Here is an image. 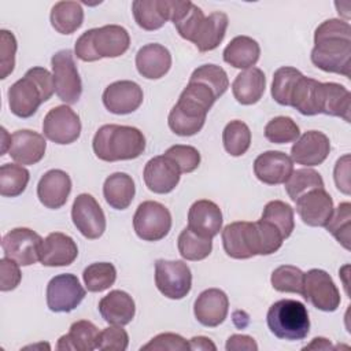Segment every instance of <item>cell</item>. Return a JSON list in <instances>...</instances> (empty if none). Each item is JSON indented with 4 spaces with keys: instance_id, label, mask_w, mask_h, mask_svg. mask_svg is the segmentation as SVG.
<instances>
[{
    "instance_id": "obj_39",
    "label": "cell",
    "mask_w": 351,
    "mask_h": 351,
    "mask_svg": "<svg viewBox=\"0 0 351 351\" xmlns=\"http://www.w3.org/2000/svg\"><path fill=\"white\" fill-rule=\"evenodd\" d=\"M222 143L229 155L241 156L251 145V130L243 121H230L222 132Z\"/></svg>"
},
{
    "instance_id": "obj_41",
    "label": "cell",
    "mask_w": 351,
    "mask_h": 351,
    "mask_svg": "<svg viewBox=\"0 0 351 351\" xmlns=\"http://www.w3.org/2000/svg\"><path fill=\"white\" fill-rule=\"evenodd\" d=\"M303 74L291 66H282L274 71L271 82V97L281 106H289L291 95Z\"/></svg>"
},
{
    "instance_id": "obj_5",
    "label": "cell",
    "mask_w": 351,
    "mask_h": 351,
    "mask_svg": "<svg viewBox=\"0 0 351 351\" xmlns=\"http://www.w3.org/2000/svg\"><path fill=\"white\" fill-rule=\"evenodd\" d=\"M130 47L128 30L119 25H106L84 32L75 41L74 53L84 62L118 58Z\"/></svg>"
},
{
    "instance_id": "obj_11",
    "label": "cell",
    "mask_w": 351,
    "mask_h": 351,
    "mask_svg": "<svg viewBox=\"0 0 351 351\" xmlns=\"http://www.w3.org/2000/svg\"><path fill=\"white\" fill-rule=\"evenodd\" d=\"M43 133L55 144H71L78 140L81 134L80 117L66 104L56 106L44 117Z\"/></svg>"
},
{
    "instance_id": "obj_52",
    "label": "cell",
    "mask_w": 351,
    "mask_h": 351,
    "mask_svg": "<svg viewBox=\"0 0 351 351\" xmlns=\"http://www.w3.org/2000/svg\"><path fill=\"white\" fill-rule=\"evenodd\" d=\"M143 350H170V351H186L189 348V343L177 333H159L158 336L152 337L145 346L140 348Z\"/></svg>"
},
{
    "instance_id": "obj_42",
    "label": "cell",
    "mask_w": 351,
    "mask_h": 351,
    "mask_svg": "<svg viewBox=\"0 0 351 351\" xmlns=\"http://www.w3.org/2000/svg\"><path fill=\"white\" fill-rule=\"evenodd\" d=\"M321 188H325L321 174L308 167L293 170L291 177L285 182V191L289 195L291 200L293 202L303 193L311 189H321Z\"/></svg>"
},
{
    "instance_id": "obj_48",
    "label": "cell",
    "mask_w": 351,
    "mask_h": 351,
    "mask_svg": "<svg viewBox=\"0 0 351 351\" xmlns=\"http://www.w3.org/2000/svg\"><path fill=\"white\" fill-rule=\"evenodd\" d=\"M189 81L203 82L213 89L217 97H221L229 88V78L226 71L217 64H203L193 70Z\"/></svg>"
},
{
    "instance_id": "obj_8",
    "label": "cell",
    "mask_w": 351,
    "mask_h": 351,
    "mask_svg": "<svg viewBox=\"0 0 351 351\" xmlns=\"http://www.w3.org/2000/svg\"><path fill=\"white\" fill-rule=\"evenodd\" d=\"M52 75L56 96L66 104H74L82 93V82L70 49H62L52 55Z\"/></svg>"
},
{
    "instance_id": "obj_1",
    "label": "cell",
    "mask_w": 351,
    "mask_h": 351,
    "mask_svg": "<svg viewBox=\"0 0 351 351\" xmlns=\"http://www.w3.org/2000/svg\"><path fill=\"white\" fill-rule=\"evenodd\" d=\"M311 62L325 73L351 75V26L337 18L324 21L314 32Z\"/></svg>"
},
{
    "instance_id": "obj_10",
    "label": "cell",
    "mask_w": 351,
    "mask_h": 351,
    "mask_svg": "<svg viewBox=\"0 0 351 351\" xmlns=\"http://www.w3.org/2000/svg\"><path fill=\"white\" fill-rule=\"evenodd\" d=\"M302 296L315 308L326 313L336 311L341 300L332 277L322 269H311L304 273Z\"/></svg>"
},
{
    "instance_id": "obj_4",
    "label": "cell",
    "mask_w": 351,
    "mask_h": 351,
    "mask_svg": "<svg viewBox=\"0 0 351 351\" xmlns=\"http://www.w3.org/2000/svg\"><path fill=\"white\" fill-rule=\"evenodd\" d=\"M92 148L95 155L104 162L130 160L138 158L145 149L143 132L126 125H103L95 133Z\"/></svg>"
},
{
    "instance_id": "obj_44",
    "label": "cell",
    "mask_w": 351,
    "mask_h": 351,
    "mask_svg": "<svg viewBox=\"0 0 351 351\" xmlns=\"http://www.w3.org/2000/svg\"><path fill=\"white\" fill-rule=\"evenodd\" d=\"M271 287L278 292H291L303 295V281L304 273L292 265H281L273 270L271 277Z\"/></svg>"
},
{
    "instance_id": "obj_22",
    "label": "cell",
    "mask_w": 351,
    "mask_h": 351,
    "mask_svg": "<svg viewBox=\"0 0 351 351\" xmlns=\"http://www.w3.org/2000/svg\"><path fill=\"white\" fill-rule=\"evenodd\" d=\"M78 256L75 241L62 232L49 233L41 243L38 259L43 266H69Z\"/></svg>"
},
{
    "instance_id": "obj_6",
    "label": "cell",
    "mask_w": 351,
    "mask_h": 351,
    "mask_svg": "<svg viewBox=\"0 0 351 351\" xmlns=\"http://www.w3.org/2000/svg\"><path fill=\"white\" fill-rule=\"evenodd\" d=\"M270 332L282 340H303L310 332V318L307 307L293 299L274 302L266 314Z\"/></svg>"
},
{
    "instance_id": "obj_23",
    "label": "cell",
    "mask_w": 351,
    "mask_h": 351,
    "mask_svg": "<svg viewBox=\"0 0 351 351\" xmlns=\"http://www.w3.org/2000/svg\"><path fill=\"white\" fill-rule=\"evenodd\" d=\"M71 192L70 176L59 169L47 171L37 184V197L40 203L51 210L63 207Z\"/></svg>"
},
{
    "instance_id": "obj_24",
    "label": "cell",
    "mask_w": 351,
    "mask_h": 351,
    "mask_svg": "<svg viewBox=\"0 0 351 351\" xmlns=\"http://www.w3.org/2000/svg\"><path fill=\"white\" fill-rule=\"evenodd\" d=\"M229 311V299L226 293L218 288L203 291L195 300L193 313L196 319L208 328L222 324Z\"/></svg>"
},
{
    "instance_id": "obj_51",
    "label": "cell",
    "mask_w": 351,
    "mask_h": 351,
    "mask_svg": "<svg viewBox=\"0 0 351 351\" xmlns=\"http://www.w3.org/2000/svg\"><path fill=\"white\" fill-rule=\"evenodd\" d=\"M129 346L128 332L119 326L112 325L103 329L99 335L97 350H110V351H125Z\"/></svg>"
},
{
    "instance_id": "obj_27",
    "label": "cell",
    "mask_w": 351,
    "mask_h": 351,
    "mask_svg": "<svg viewBox=\"0 0 351 351\" xmlns=\"http://www.w3.org/2000/svg\"><path fill=\"white\" fill-rule=\"evenodd\" d=\"M100 315L110 325H128L134 318L136 306L132 296L121 289H114L99 302Z\"/></svg>"
},
{
    "instance_id": "obj_54",
    "label": "cell",
    "mask_w": 351,
    "mask_h": 351,
    "mask_svg": "<svg viewBox=\"0 0 351 351\" xmlns=\"http://www.w3.org/2000/svg\"><path fill=\"white\" fill-rule=\"evenodd\" d=\"M350 156L344 155L341 159L337 160L335 166V182L339 191L346 195H350Z\"/></svg>"
},
{
    "instance_id": "obj_19",
    "label": "cell",
    "mask_w": 351,
    "mask_h": 351,
    "mask_svg": "<svg viewBox=\"0 0 351 351\" xmlns=\"http://www.w3.org/2000/svg\"><path fill=\"white\" fill-rule=\"evenodd\" d=\"M330 152L328 136L318 130H308L299 136L291 148V158L298 165L313 167L321 165Z\"/></svg>"
},
{
    "instance_id": "obj_55",
    "label": "cell",
    "mask_w": 351,
    "mask_h": 351,
    "mask_svg": "<svg viewBox=\"0 0 351 351\" xmlns=\"http://www.w3.org/2000/svg\"><path fill=\"white\" fill-rule=\"evenodd\" d=\"M226 351H256L258 350V344L256 341L247 335H232L225 344Z\"/></svg>"
},
{
    "instance_id": "obj_25",
    "label": "cell",
    "mask_w": 351,
    "mask_h": 351,
    "mask_svg": "<svg viewBox=\"0 0 351 351\" xmlns=\"http://www.w3.org/2000/svg\"><path fill=\"white\" fill-rule=\"evenodd\" d=\"M188 228L195 233L213 239L222 228V213L211 200H196L188 211Z\"/></svg>"
},
{
    "instance_id": "obj_47",
    "label": "cell",
    "mask_w": 351,
    "mask_h": 351,
    "mask_svg": "<svg viewBox=\"0 0 351 351\" xmlns=\"http://www.w3.org/2000/svg\"><path fill=\"white\" fill-rule=\"evenodd\" d=\"M326 230L333 234V237L346 248L350 250V232H351V204L343 202L339 204L325 225Z\"/></svg>"
},
{
    "instance_id": "obj_16",
    "label": "cell",
    "mask_w": 351,
    "mask_h": 351,
    "mask_svg": "<svg viewBox=\"0 0 351 351\" xmlns=\"http://www.w3.org/2000/svg\"><path fill=\"white\" fill-rule=\"evenodd\" d=\"M104 107L117 115H126L136 111L144 99L143 89L138 84L129 80L115 81L103 92Z\"/></svg>"
},
{
    "instance_id": "obj_49",
    "label": "cell",
    "mask_w": 351,
    "mask_h": 351,
    "mask_svg": "<svg viewBox=\"0 0 351 351\" xmlns=\"http://www.w3.org/2000/svg\"><path fill=\"white\" fill-rule=\"evenodd\" d=\"M163 155L169 156L171 160L176 162L181 174L182 173H192L200 165V154L192 145L176 144V145L170 147L169 149H166V152Z\"/></svg>"
},
{
    "instance_id": "obj_17",
    "label": "cell",
    "mask_w": 351,
    "mask_h": 351,
    "mask_svg": "<svg viewBox=\"0 0 351 351\" xmlns=\"http://www.w3.org/2000/svg\"><path fill=\"white\" fill-rule=\"evenodd\" d=\"M295 203L296 213L308 226H325L335 210L333 199L325 188L311 189L299 196Z\"/></svg>"
},
{
    "instance_id": "obj_53",
    "label": "cell",
    "mask_w": 351,
    "mask_h": 351,
    "mask_svg": "<svg viewBox=\"0 0 351 351\" xmlns=\"http://www.w3.org/2000/svg\"><path fill=\"white\" fill-rule=\"evenodd\" d=\"M22 278V273L19 270V265L4 256L0 259V289L3 292L15 289Z\"/></svg>"
},
{
    "instance_id": "obj_33",
    "label": "cell",
    "mask_w": 351,
    "mask_h": 351,
    "mask_svg": "<svg viewBox=\"0 0 351 351\" xmlns=\"http://www.w3.org/2000/svg\"><path fill=\"white\" fill-rule=\"evenodd\" d=\"M261 47L248 36H237L223 49V60L234 69L247 70L254 67L259 60Z\"/></svg>"
},
{
    "instance_id": "obj_38",
    "label": "cell",
    "mask_w": 351,
    "mask_h": 351,
    "mask_svg": "<svg viewBox=\"0 0 351 351\" xmlns=\"http://www.w3.org/2000/svg\"><path fill=\"white\" fill-rule=\"evenodd\" d=\"M30 174L27 169L15 163H4L0 167V195L4 197H16L27 186Z\"/></svg>"
},
{
    "instance_id": "obj_40",
    "label": "cell",
    "mask_w": 351,
    "mask_h": 351,
    "mask_svg": "<svg viewBox=\"0 0 351 351\" xmlns=\"http://www.w3.org/2000/svg\"><path fill=\"white\" fill-rule=\"evenodd\" d=\"M82 280L89 292H103L117 280L115 266L110 262H96L84 269Z\"/></svg>"
},
{
    "instance_id": "obj_35",
    "label": "cell",
    "mask_w": 351,
    "mask_h": 351,
    "mask_svg": "<svg viewBox=\"0 0 351 351\" xmlns=\"http://www.w3.org/2000/svg\"><path fill=\"white\" fill-rule=\"evenodd\" d=\"M351 95L347 88L337 82H322L321 114L343 118L350 122Z\"/></svg>"
},
{
    "instance_id": "obj_26",
    "label": "cell",
    "mask_w": 351,
    "mask_h": 351,
    "mask_svg": "<svg viewBox=\"0 0 351 351\" xmlns=\"http://www.w3.org/2000/svg\"><path fill=\"white\" fill-rule=\"evenodd\" d=\"M136 67L144 78L159 80L170 70L171 55L162 44H145L136 53Z\"/></svg>"
},
{
    "instance_id": "obj_2",
    "label": "cell",
    "mask_w": 351,
    "mask_h": 351,
    "mask_svg": "<svg viewBox=\"0 0 351 351\" xmlns=\"http://www.w3.org/2000/svg\"><path fill=\"white\" fill-rule=\"evenodd\" d=\"M217 99L213 89L206 84L189 81L169 112L167 123L170 130L182 137L199 133L204 126L207 112Z\"/></svg>"
},
{
    "instance_id": "obj_12",
    "label": "cell",
    "mask_w": 351,
    "mask_h": 351,
    "mask_svg": "<svg viewBox=\"0 0 351 351\" xmlns=\"http://www.w3.org/2000/svg\"><path fill=\"white\" fill-rule=\"evenodd\" d=\"M43 239L29 228H15L7 232L1 240L4 256L15 261L19 266L34 265L40 255Z\"/></svg>"
},
{
    "instance_id": "obj_7",
    "label": "cell",
    "mask_w": 351,
    "mask_h": 351,
    "mask_svg": "<svg viewBox=\"0 0 351 351\" xmlns=\"http://www.w3.org/2000/svg\"><path fill=\"white\" fill-rule=\"evenodd\" d=\"M133 228L141 240L159 241L171 229V214L162 203L145 200L138 204L133 215Z\"/></svg>"
},
{
    "instance_id": "obj_36",
    "label": "cell",
    "mask_w": 351,
    "mask_h": 351,
    "mask_svg": "<svg viewBox=\"0 0 351 351\" xmlns=\"http://www.w3.org/2000/svg\"><path fill=\"white\" fill-rule=\"evenodd\" d=\"M49 21L58 33L71 34L84 22L82 5L77 1H58L51 10Z\"/></svg>"
},
{
    "instance_id": "obj_30",
    "label": "cell",
    "mask_w": 351,
    "mask_h": 351,
    "mask_svg": "<svg viewBox=\"0 0 351 351\" xmlns=\"http://www.w3.org/2000/svg\"><path fill=\"white\" fill-rule=\"evenodd\" d=\"M132 11L141 29L158 30L170 21V0H134Z\"/></svg>"
},
{
    "instance_id": "obj_50",
    "label": "cell",
    "mask_w": 351,
    "mask_h": 351,
    "mask_svg": "<svg viewBox=\"0 0 351 351\" xmlns=\"http://www.w3.org/2000/svg\"><path fill=\"white\" fill-rule=\"evenodd\" d=\"M0 78H7L15 66V53H16V40L15 36L5 30H0Z\"/></svg>"
},
{
    "instance_id": "obj_3",
    "label": "cell",
    "mask_w": 351,
    "mask_h": 351,
    "mask_svg": "<svg viewBox=\"0 0 351 351\" xmlns=\"http://www.w3.org/2000/svg\"><path fill=\"white\" fill-rule=\"evenodd\" d=\"M55 92L53 75L45 67H32L8 88V106L14 115L29 118Z\"/></svg>"
},
{
    "instance_id": "obj_34",
    "label": "cell",
    "mask_w": 351,
    "mask_h": 351,
    "mask_svg": "<svg viewBox=\"0 0 351 351\" xmlns=\"http://www.w3.org/2000/svg\"><path fill=\"white\" fill-rule=\"evenodd\" d=\"M136 186L133 178L126 173H114L108 176L103 185V195L107 204L115 210L128 208L134 197Z\"/></svg>"
},
{
    "instance_id": "obj_15",
    "label": "cell",
    "mask_w": 351,
    "mask_h": 351,
    "mask_svg": "<svg viewBox=\"0 0 351 351\" xmlns=\"http://www.w3.org/2000/svg\"><path fill=\"white\" fill-rule=\"evenodd\" d=\"M244 240L248 254L255 255H270L277 252L284 241L281 232L269 221L259 219L256 222L244 223Z\"/></svg>"
},
{
    "instance_id": "obj_9",
    "label": "cell",
    "mask_w": 351,
    "mask_h": 351,
    "mask_svg": "<svg viewBox=\"0 0 351 351\" xmlns=\"http://www.w3.org/2000/svg\"><path fill=\"white\" fill-rule=\"evenodd\" d=\"M155 285L169 299L185 298L192 287V273L182 261L158 259L155 262Z\"/></svg>"
},
{
    "instance_id": "obj_13",
    "label": "cell",
    "mask_w": 351,
    "mask_h": 351,
    "mask_svg": "<svg viewBox=\"0 0 351 351\" xmlns=\"http://www.w3.org/2000/svg\"><path fill=\"white\" fill-rule=\"evenodd\" d=\"M85 298V289L77 276L71 273L58 274L47 285V304L53 313H69Z\"/></svg>"
},
{
    "instance_id": "obj_56",
    "label": "cell",
    "mask_w": 351,
    "mask_h": 351,
    "mask_svg": "<svg viewBox=\"0 0 351 351\" xmlns=\"http://www.w3.org/2000/svg\"><path fill=\"white\" fill-rule=\"evenodd\" d=\"M189 348L191 350H197V351H215L217 346L211 341V339L206 337V336H195L192 337L189 341Z\"/></svg>"
},
{
    "instance_id": "obj_46",
    "label": "cell",
    "mask_w": 351,
    "mask_h": 351,
    "mask_svg": "<svg viewBox=\"0 0 351 351\" xmlns=\"http://www.w3.org/2000/svg\"><path fill=\"white\" fill-rule=\"evenodd\" d=\"M222 245L228 256L233 259H250L244 243V221L228 223L221 233Z\"/></svg>"
},
{
    "instance_id": "obj_21",
    "label": "cell",
    "mask_w": 351,
    "mask_h": 351,
    "mask_svg": "<svg viewBox=\"0 0 351 351\" xmlns=\"http://www.w3.org/2000/svg\"><path fill=\"white\" fill-rule=\"evenodd\" d=\"M47 149V141L43 134L21 129L10 136L8 155L19 165H36L38 163Z\"/></svg>"
},
{
    "instance_id": "obj_18",
    "label": "cell",
    "mask_w": 351,
    "mask_h": 351,
    "mask_svg": "<svg viewBox=\"0 0 351 351\" xmlns=\"http://www.w3.org/2000/svg\"><path fill=\"white\" fill-rule=\"evenodd\" d=\"M181 171L174 160L166 155L154 156L145 163L143 178L147 188L159 195L171 192L180 182Z\"/></svg>"
},
{
    "instance_id": "obj_45",
    "label": "cell",
    "mask_w": 351,
    "mask_h": 351,
    "mask_svg": "<svg viewBox=\"0 0 351 351\" xmlns=\"http://www.w3.org/2000/svg\"><path fill=\"white\" fill-rule=\"evenodd\" d=\"M299 126L289 117H276L265 126V137L273 144L293 143L299 138Z\"/></svg>"
},
{
    "instance_id": "obj_20",
    "label": "cell",
    "mask_w": 351,
    "mask_h": 351,
    "mask_svg": "<svg viewBox=\"0 0 351 351\" xmlns=\"http://www.w3.org/2000/svg\"><path fill=\"white\" fill-rule=\"evenodd\" d=\"M293 171V160L285 152L266 151L254 162L255 177L267 185L285 184Z\"/></svg>"
},
{
    "instance_id": "obj_32",
    "label": "cell",
    "mask_w": 351,
    "mask_h": 351,
    "mask_svg": "<svg viewBox=\"0 0 351 351\" xmlns=\"http://www.w3.org/2000/svg\"><path fill=\"white\" fill-rule=\"evenodd\" d=\"M228 15L221 11L211 12L200 23L192 43L200 52L215 49L223 40L228 29Z\"/></svg>"
},
{
    "instance_id": "obj_28",
    "label": "cell",
    "mask_w": 351,
    "mask_h": 351,
    "mask_svg": "<svg viewBox=\"0 0 351 351\" xmlns=\"http://www.w3.org/2000/svg\"><path fill=\"white\" fill-rule=\"evenodd\" d=\"M265 88V73L258 67H250L236 75L232 84V93L240 104L251 106L262 99Z\"/></svg>"
},
{
    "instance_id": "obj_57",
    "label": "cell",
    "mask_w": 351,
    "mask_h": 351,
    "mask_svg": "<svg viewBox=\"0 0 351 351\" xmlns=\"http://www.w3.org/2000/svg\"><path fill=\"white\" fill-rule=\"evenodd\" d=\"M332 346H330V341L328 340V339H325V337H315V339H313V341L308 344V346H306L303 350H328V348H330Z\"/></svg>"
},
{
    "instance_id": "obj_31",
    "label": "cell",
    "mask_w": 351,
    "mask_h": 351,
    "mask_svg": "<svg viewBox=\"0 0 351 351\" xmlns=\"http://www.w3.org/2000/svg\"><path fill=\"white\" fill-rule=\"evenodd\" d=\"M99 329L88 319H80L71 324L69 332L59 337L58 350H73V351H92L97 348Z\"/></svg>"
},
{
    "instance_id": "obj_37",
    "label": "cell",
    "mask_w": 351,
    "mask_h": 351,
    "mask_svg": "<svg viewBox=\"0 0 351 351\" xmlns=\"http://www.w3.org/2000/svg\"><path fill=\"white\" fill-rule=\"evenodd\" d=\"M177 245H178V252L184 259L203 261L213 251V239L200 236L186 226L180 233Z\"/></svg>"
},
{
    "instance_id": "obj_14",
    "label": "cell",
    "mask_w": 351,
    "mask_h": 351,
    "mask_svg": "<svg viewBox=\"0 0 351 351\" xmlns=\"http://www.w3.org/2000/svg\"><path fill=\"white\" fill-rule=\"evenodd\" d=\"M71 219L77 230L86 239H99L106 230V215L89 193H81L74 199L71 207Z\"/></svg>"
},
{
    "instance_id": "obj_43",
    "label": "cell",
    "mask_w": 351,
    "mask_h": 351,
    "mask_svg": "<svg viewBox=\"0 0 351 351\" xmlns=\"http://www.w3.org/2000/svg\"><path fill=\"white\" fill-rule=\"evenodd\" d=\"M262 219L271 222L282 234L284 240L288 239L295 228L293 208L281 200L269 202L262 213Z\"/></svg>"
},
{
    "instance_id": "obj_29",
    "label": "cell",
    "mask_w": 351,
    "mask_h": 351,
    "mask_svg": "<svg viewBox=\"0 0 351 351\" xmlns=\"http://www.w3.org/2000/svg\"><path fill=\"white\" fill-rule=\"evenodd\" d=\"M321 96L322 82L302 75L293 88L289 106L303 115H317L321 114Z\"/></svg>"
}]
</instances>
